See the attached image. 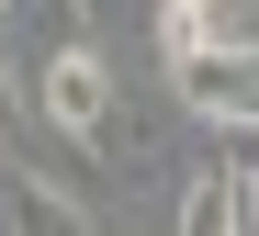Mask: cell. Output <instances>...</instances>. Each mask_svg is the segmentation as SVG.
Masks as SVG:
<instances>
[{
	"instance_id": "cell-4",
	"label": "cell",
	"mask_w": 259,
	"mask_h": 236,
	"mask_svg": "<svg viewBox=\"0 0 259 236\" xmlns=\"http://www.w3.org/2000/svg\"><path fill=\"white\" fill-rule=\"evenodd\" d=\"M12 147H34V90H23V57L0 45V158Z\"/></svg>"
},
{
	"instance_id": "cell-7",
	"label": "cell",
	"mask_w": 259,
	"mask_h": 236,
	"mask_svg": "<svg viewBox=\"0 0 259 236\" xmlns=\"http://www.w3.org/2000/svg\"><path fill=\"white\" fill-rule=\"evenodd\" d=\"M169 12H203V23H226V0H169Z\"/></svg>"
},
{
	"instance_id": "cell-3",
	"label": "cell",
	"mask_w": 259,
	"mask_h": 236,
	"mask_svg": "<svg viewBox=\"0 0 259 236\" xmlns=\"http://www.w3.org/2000/svg\"><path fill=\"white\" fill-rule=\"evenodd\" d=\"M181 236H237V180L214 169V158L181 180Z\"/></svg>"
},
{
	"instance_id": "cell-6",
	"label": "cell",
	"mask_w": 259,
	"mask_h": 236,
	"mask_svg": "<svg viewBox=\"0 0 259 236\" xmlns=\"http://www.w3.org/2000/svg\"><path fill=\"white\" fill-rule=\"evenodd\" d=\"M57 12H68V34H91V23L113 12V0H57Z\"/></svg>"
},
{
	"instance_id": "cell-9",
	"label": "cell",
	"mask_w": 259,
	"mask_h": 236,
	"mask_svg": "<svg viewBox=\"0 0 259 236\" xmlns=\"http://www.w3.org/2000/svg\"><path fill=\"white\" fill-rule=\"evenodd\" d=\"M0 12H12V0H0Z\"/></svg>"
},
{
	"instance_id": "cell-5",
	"label": "cell",
	"mask_w": 259,
	"mask_h": 236,
	"mask_svg": "<svg viewBox=\"0 0 259 236\" xmlns=\"http://www.w3.org/2000/svg\"><path fill=\"white\" fill-rule=\"evenodd\" d=\"M214 169H226L237 192H259V124H214Z\"/></svg>"
},
{
	"instance_id": "cell-2",
	"label": "cell",
	"mask_w": 259,
	"mask_h": 236,
	"mask_svg": "<svg viewBox=\"0 0 259 236\" xmlns=\"http://www.w3.org/2000/svg\"><path fill=\"white\" fill-rule=\"evenodd\" d=\"M0 225H12V236H102V214H91V203H79V192H57V180H34V169H12Z\"/></svg>"
},
{
	"instance_id": "cell-1",
	"label": "cell",
	"mask_w": 259,
	"mask_h": 236,
	"mask_svg": "<svg viewBox=\"0 0 259 236\" xmlns=\"http://www.w3.org/2000/svg\"><path fill=\"white\" fill-rule=\"evenodd\" d=\"M34 113H46L68 147H91L102 158V135H113V113H124V90H113V68H102V45L91 34H68L46 68H34Z\"/></svg>"
},
{
	"instance_id": "cell-8",
	"label": "cell",
	"mask_w": 259,
	"mask_h": 236,
	"mask_svg": "<svg viewBox=\"0 0 259 236\" xmlns=\"http://www.w3.org/2000/svg\"><path fill=\"white\" fill-rule=\"evenodd\" d=\"M226 45H248V57H259V12H248V23H237V34H226Z\"/></svg>"
}]
</instances>
